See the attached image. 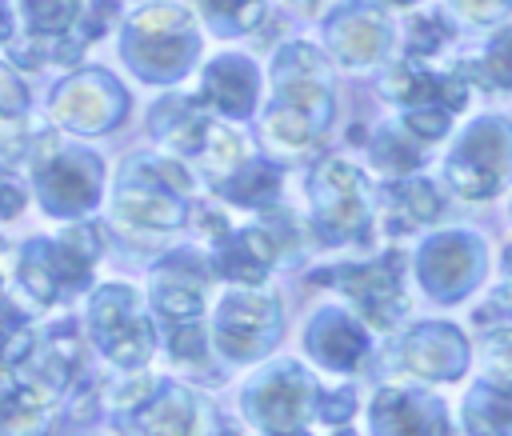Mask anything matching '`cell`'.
<instances>
[{
	"label": "cell",
	"instance_id": "1",
	"mask_svg": "<svg viewBox=\"0 0 512 436\" xmlns=\"http://www.w3.org/2000/svg\"><path fill=\"white\" fill-rule=\"evenodd\" d=\"M256 112H260V140L268 156H280V160L308 156L328 136L336 116L332 60L304 40L280 44L268 64V100Z\"/></svg>",
	"mask_w": 512,
	"mask_h": 436
},
{
	"label": "cell",
	"instance_id": "2",
	"mask_svg": "<svg viewBox=\"0 0 512 436\" xmlns=\"http://www.w3.org/2000/svg\"><path fill=\"white\" fill-rule=\"evenodd\" d=\"M192 172L164 152H132L112 184L108 220L128 240H172L192 220Z\"/></svg>",
	"mask_w": 512,
	"mask_h": 436
},
{
	"label": "cell",
	"instance_id": "3",
	"mask_svg": "<svg viewBox=\"0 0 512 436\" xmlns=\"http://www.w3.org/2000/svg\"><path fill=\"white\" fill-rule=\"evenodd\" d=\"M116 0H16L12 60L24 68H72L112 28Z\"/></svg>",
	"mask_w": 512,
	"mask_h": 436
},
{
	"label": "cell",
	"instance_id": "4",
	"mask_svg": "<svg viewBox=\"0 0 512 436\" xmlns=\"http://www.w3.org/2000/svg\"><path fill=\"white\" fill-rule=\"evenodd\" d=\"M148 132L164 156L180 160L188 172L204 180H224L240 160H248V140L232 120L212 116L196 96L168 92L148 112Z\"/></svg>",
	"mask_w": 512,
	"mask_h": 436
},
{
	"label": "cell",
	"instance_id": "5",
	"mask_svg": "<svg viewBox=\"0 0 512 436\" xmlns=\"http://www.w3.org/2000/svg\"><path fill=\"white\" fill-rule=\"evenodd\" d=\"M124 68L156 88L180 84L200 60V24L188 4L148 0L120 24Z\"/></svg>",
	"mask_w": 512,
	"mask_h": 436
},
{
	"label": "cell",
	"instance_id": "6",
	"mask_svg": "<svg viewBox=\"0 0 512 436\" xmlns=\"http://www.w3.org/2000/svg\"><path fill=\"white\" fill-rule=\"evenodd\" d=\"M104 252V236L96 224H72L60 236H32L16 248L12 280L20 284L24 300L36 308H56L76 300L92 284V268Z\"/></svg>",
	"mask_w": 512,
	"mask_h": 436
},
{
	"label": "cell",
	"instance_id": "7",
	"mask_svg": "<svg viewBox=\"0 0 512 436\" xmlns=\"http://www.w3.org/2000/svg\"><path fill=\"white\" fill-rule=\"evenodd\" d=\"M24 164H28V184L36 192V204L44 216L56 220H84L100 196H104V160L84 148L64 140L60 132H36L24 144Z\"/></svg>",
	"mask_w": 512,
	"mask_h": 436
},
{
	"label": "cell",
	"instance_id": "8",
	"mask_svg": "<svg viewBox=\"0 0 512 436\" xmlns=\"http://www.w3.org/2000/svg\"><path fill=\"white\" fill-rule=\"evenodd\" d=\"M308 228L324 244L364 248L376 232V192L360 164L328 156L308 176Z\"/></svg>",
	"mask_w": 512,
	"mask_h": 436
},
{
	"label": "cell",
	"instance_id": "9",
	"mask_svg": "<svg viewBox=\"0 0 512 436\" xmlns=\"http://www.w3.org/2000/svg\"><path fill=\"white\" fill-rule=\"evenodd\" d=\"M108 408L124 436H204L212 420L196 392L148 372L120 380L108 392Z\"/></svg>",
	"mask_w": 512,
	"mask_h": 436
},
{
	"label": "cell",
	"instance_id": "10",
	"mask_svg": "<svg viewBox=\"0 0 512 436\" xmlns=\"http://www.w3.org/2000/svg\"><path fill=\"white\" fill-rule=\"evenodd\" d=\"M444 184L464 200H492L512 184V120L472 116L444 152Z\"/></svg>",
	"mask_w": 512,
	"mask_h": 436
},
{
	"label": "cell",
	"instance_id": "11",
	"mask_svg": "<svg viewBox=\"0 0 512 436\" xmlns=\"http://www.w3.org/2000/svg\"><path fill=\"white\" fill-rule=\"evenodd\" d=\"M84 336L124 372H140L156 352V320L132 284H104L84 312Z\"/></svg>",
	"mask_w": 512,
	"mask_h": 436
},
{
	"label": "cell",
	"instance_id": "12",
	"mask_svg": "<svg viewBox=\"0 0 512 436\" xmlns=\"http://www.w3.org/2000/svg\"><path fill=\"white\" fill-rule=\"evenodd\" d=\"M316 284H328L332 292H340L348 312L372 332H392L408 316L404 256L396 248H388L372 260H360V264L324 268V272H316Z\"/></svg>",
	"mask_w": 512,
	"mask_h": 436
},
{
	"label": "cell",
	"instance_id": "13",
	"mask_svg": "<svg viewBox=\"0 0 512 436\" xmlns=\"http://www.w3.org/2000/svg\"><path fill=\"white\" fill-rule=\"evenodd\" d=\"M204 332H208V344L228 364H248L276 348V340L284 332V308L268 292L232 288L216 300L212 316L204 320Z\"/></svg>",
	"mask_w": 512,
	"mask_h": 436
},
{
	"label": "cell",
	"instance_id": "14",
	"mask_svg": "<svg viewBox=\"0 0 512 436\" xmlns=\"http://www.w3.org/2000/svg\"><path fill=\"white\" fill-rule=\"evenodd\" d=\"M320 32L332 68H348V72L380 68L392 60L396 48V24L376 0H336Z\"/></svg>",
	"mask_w": 512,
	"mask_h": 436
},
{
	"label": "cell",
	"instance_id": "15",
	"mask_svg": "<svg viewBox=\"0 0 512 436\" xmlns=\"http://www.w3.org/2000/svg\"><path fill=\"white\" fill-rule=\"evenodd\" d=\"M316 400H320V388L312 372L300 368L296 360L268 364L240 392L244 416L264 432H300L308 416H316Z\"/></svg>",
	"mask_w": 512,
	"mask_h": 436
},
{
	"label": "cell",
	"instance_id": "16",
	"mask_svg": "<svg viewBox=\"0 0 512 436\" xmlns=\"http://www.w3.org/2000/svg\"><path fill=\"white\" fill-rule=\"evenodd\" d=\"M128 104V88L108 68H76L52 88L48 116L76 136H100L124 124Z\"/></svg>",
	"mask_w": 512,
	"mask_h": 436
},
{
	"label": "cell",
	"instance_id": "17",
	"mask_svg": "<svg viewBox=\"0 0 512 436\" xmlns=\"http://www.w3.org/2000/svg\"><path fill=\"white\" fill-rule=\"evenodd\" d=\"M484 268H488V248L468 228L436 232L416 252V276H420L424 292L440 304L464 300L484 280Z\"/></svg>",
	"mask_w": 512,
	"mask_h": 436
},
{
	"label": "cell",
	"instance_id": "18",
	"mask_svg": "<svg viewBox=\"0 0 512 436\" xmlns=\"http://www.w3.org/2000/svg\"><path fill=\"white\" fill-rule=\"evenodd\" d=\"M208 260H192V256H176L168 264H160L148 280V308L152 316L168 328H192L204 324V308H208Z\"/></svg>",
	"mask_w": 512,
	"mask_h": 436
},
{
	"label": "cell",
	"instance_id": "19",
	"mask_svg": "<svg viewBox=\"0 0 512 436\" xmlns=\"http://www.w3.org/2000/svg\"><path fill=\"white\" fill-rule=\"evenodd\" d=\"M260 92H264V76H260L256 60L244 56V52H220V56H212L200 68V92H196V100L212 116H220V120L240 124V120L256 116Z\"/></svg>",
	"mask_w": 512,
	"mask_h": 436
},
{
	"label": "cell",
	"instance_id": "20",
	"mask_svg": "<svg viewBox=\"0 0 512 436\" xmlns=\"http://www.w3.org/2000/svg\"><path fill=\"white\" fill-rule=\"evenodd\" d=\"M392 360L416 380H456L468 368V340L456 324H416L392 344Z\"/></svg>",
	"mask_w": 512,
	"mask_h": 436
},
{
	"label": "cell",
	"instance_id": "21",
	"mask_svg": "<svg viewBox=\"0 0 512 436\" xmlns=\"http://www.w3.org/2000/svg\"><path fill=\"white\" fill-rule=\"evenodd\" d=\"M372 436H448V408L440 396L416 388H380L368 408Z\"/></svg>",
	"mask_w": 512,
	"mask_h": 436
},
{
	"label": "cell",
	"instance_id": "22",
	"mask_svg": "<svg viewBox=\"0 0 512 436\" xmlns=\"http://www.w3.org/2000/svg\"><path fill=\"white\" fill-rule=\"evenodd\" d=\"M304 348L320 368L356 372L368 356V328L348 308H320L304 324Z\"/></svg>",
	"mask_w": 512,
	"mask_h": 436
},
{
	"label": "cell",
	"instance_id": "23",
	"mask_svg": "<svg viewBox=\"0 0 512 436\" xmlns=\"http://www.w3.org/2000/svg\"><path fill=\"white\" fill-rule=\"evenodd\" d=\"M24 368L48 388L52 400L64 396L84 372V332H80V324L60 320L48 332H40L32 340V352L24 356Z\"/></svg>",
	"mask_w": 512,
	"mask_h": 436
},
{
	"label": "cell",
	"instance_id": "24",
	"mask_svg": "<svg viewBox=\"0 0 512 436\" xmlns=\"http://www.w3.org/2000/svg\"><path fill=\"white\" fill-rule=\"evenodd\" d=\"M444 212V196L440 188L412 172V176H400V180H388L380 200H376V220L384 224L388 236H404V232H420L428 228L432 220H440Z\"/></svg>",
	"mask_w": 512,
	"mask_h": 436
},
{
	"label": "cell",
	"instance_id": "25",
	"mask_svg": "<svg viewBox=\"0 0 512 436\" xmlns=\"http://www.w3.org/2000/svg\"><path fill=\"white\" fill-rule=\"evenodd\" d=\"M52 416L48 388L24 368H0V436H44Z\"/></svg>",
	"mask_w": 512,
	"mask_h": 436
},
{
	"label": "cell",
	"instance_id": "26",
	"mask_svg": "<svg viewBox=\"0 0 512 436\" xmlns=\"http://www.w3.org/2000/svg\"><path fill=\"white\" fill-rule=\"evenodd\" d=\"M212 188L228 204H240L248 212H260V208L276 204V196H280V164L272 156H248L224 180H216Z\"/></svg>",
	"mask_w": 512,
	"mask_h": 436
},
{
	"label": "cell",
	"instance_id": "27",
	"mask_svg": "<svg viewBox=\"0 0 512 436\" xmlns=\"http://www.w3.org/2000/svg\"><path fill=\"white\" fill-rule=\"evenodd\" d=\"M368 164L372 172H380L384 180H400V176H412L420 164H424V152L428 144H420L400 120H388V124H376L368 132Z\"/></svg>",
	"mask_w": 512,
	"mask_h": 436
},
{
	"label": "cell",
	"instance_id": "28",
	"mask_svg": "<svg viewBox=\"0 0 512 436\" xmlns=\"http://www.w3.org/2000/svg\"><path fill=\"white\" fill-rule=\"evenodd\" d=\"M460 420L472 436H512V384L476 380L460 404Z\"/></svg>",
	"mask_w": 512,
	"mask_h": 436
},
{
	"label": "cell",
	"instance_id": "29",
	"mask_svg": "<svg viewBox=\"0 0 512 436\" xmlns=\"http://www.w3.org/2000/svg\"><path fill=\"white\" fill-rule=\"evenodd\" d=\"M200 28H208L220 40L252 36L268 20V0H188Z\"/></svg>",
	"mask_w": 512,
	"mask_h": 436
},
{
	"label": "cell",
	"instance_id": "30",
	"mask_svg": "<svg viewBox=\"0 0 512 436\" xmlns=\"http://www.w3.org/2000/svg\"><path fill=\"white\" fill-rule=\"evenodd\" d=\"M28 112H32V96L28 84L20 80V72L12 64L0 60V156H20L28 144Z\"/></svg>",
	"mask_w": 512,
	"mask_h": 436
},
{
	"label": "cell",
	"instance_id": "31",
	"mask_svg": "<svg viewBox=\"0 0 512 436\" xmlns=\"http://www.w3.org/2000/svg\"><path fill=\"white\" fill-rule=\"evenodd\" d=\"M456 40V24L444 8H424V12H412L404 20V56L408 60H424V64H436Z\"/></svg>",
	"mask_w": 512,
	"mask_h": 436
},
{
	"label": "cell",
	"instance_id": "32",
	"mask_svg": "<svg viewBox=\"0 0 512 436\" xmlns=\"http://www.w3.org/2000/svg\"><path fill=\"white\" fill-rule=\"evenodd\" d=\"M472 68V84L484 92H512V24H500L484 52L476 60H468Z\"/></svg>",
	"mask_w": 512,
	"mask_h": 436
},
{
	"label": "cell",
	"instance_id": "33",
	"mask_svg": "<svg viewBox=\"0 0 512 436\" xmlns=\"http://www.w3.org/2000/svg\"><path fill=\"white\" fill-rule=\"evenodd\" d=\"M32 324L24 316V308H16L12 300L0 296V368H12V364H24V356L32 352Z\"/></svg>",
	"mask_w": 512,
	"mask_h": 436
},
{
	"label": "cell",
	"instance_id": "34",
	"mask_svg": "<svg viewBox=\"0 0 512 436\" xmlns=\"http://www.w3.org/2000/svg\"><path fill=\"white\" fill-rule=\"evenodd\" d=\"M476 360H480V372H484L480 380L512 384V328H488L480 336Z\"/></svg>",
	"mask_w": 512,
	"mask_h": 436
},
{
	"label": "cell",
	"instance_id": "35",
	"mask_svg": "<svg viewBox=\"0 0 512 436\" xmlns=\"http://www.w3.org/2000/svg\"><path fill=\"white\" fill-rule=\"evenodd\" d=\"M456 28H500L512 16V0H444Z\"/></svg>",
	"mask_w": 512,
	"mask_h": 436
},
{
	"label": "cell",
	"instance_id": "36",
	"mask_svg": "<svg viewBox=\"0 0 512 436\" xmlns=\"http://www.w3.org/2000/svg\"><path fill=\"white\" fill-rule=\"evenodd\" d=\"M356 412V392L352 388H336V392H320V400H316V416L324 420V424H348V416Z\"/></svg>",
	"mask_w": 512,
	"mask_h": 436
},
{
	"label": "cell",
	"instance_id": "37",
	"mask_svg": "<svg viewBox=\"0 0 512 436\" xmlns=\"http://www.w3.org/2000/svg\"><path fill=\"white\" fill-rule=\"evenodd\" d=\"M484 308H512V244L500 252V264H496V288H492V300Z\"/></svg>",
	"mask_w": 512,
	"mask_h": 436
},
{
	"label": "cell",
	"instance_id": "38",
	"mask_svg": "<svg viewBox=\"0 0 512 436\" xmlns=\"http://www.w3.org/2000/svg\"><path fill=\"white\" fill-rule=\"evenodd\" d=\"M12 36H16V4L0 0V44H12Z\"/></svg>",
	"mask_w": 512,
	"mask_h": 436
},
{
	"label": "cell",
	"instance_id": "39",
	"mask_svg": "<svg viewBox=\"0 0 512 436\" xmlns=\"http://www.w3.org/2000/svg\"><path fill=\"white\" fill-rule=\"evenodd\" d=\"M284 8H292V12H300V16H320V12H328L336 0H280Z\"/></svg>",
	"mask_w": 512,
	"mask_h": 436
},
{
	"label": "cell",
	"instance_id": "40",
	"mask_svg": "<svg viewBox=\"0 0 512 436\" xmlns=\"http://www.w3.org/2000/svg\"><path fill=\"white\" fill-rule=\"evenodd\" d=\"M12 268H16V248L8 240H0V296H4V284L12 280Z\"/></svg>",
	"mask_w": 512,
	"mask_h": 436
},
{
	"label": "cell",
	"instance_id": "41",
	"mask_svg": "<svg viewBox=\"0 0 512 436\" xmlns=\"http://www.w3.org/2000/svg\"><path fill=\"white\" fill-rule=\"evenodd\" d=\"M384 4H396V8H416L420 0H384Z\"/></svg>",
	"mask_w": 512,
	"mask_h": 436
},
{
	"label": "cell",
	"instance_id": "42",
	"mask_svg": "<svg viewBox=\"0 0 512 436\" xmlns=\"http://www.w3.org/2000/svg\"><path fill=\"white\" fill-rule=\"evenodd\" d=\"M264 436H308V432L300 428V432H264Z\"/></svg>",
	"mask_w": 512,
	"mask_h": 436
},
{
	"label": "cell",
	"instance_id": "43",
	"mask_svg": "<svg viewBox=\"0 0 512 436\" xmlns=\"http://www.w3.org/2000/svg\"><path fill=\"white\" fill-rule=\"evenodd\" d=\"M332 436H352V432H348V428H340V432H332Z\"/></svg>",
	"mask_w": 512,
	"mask_h": 436
}]
</instances>
